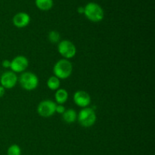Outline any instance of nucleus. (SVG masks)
Instances as JSON below:
<instances>
[{
  "label": "nucleus",
  "instance_id": "f3484780",
  "mask_svg": "<svg viewBox=\"0 0 155 155\" xmlns=\"http://www.w3.org/2000/svg\"><path fill=\"white\" fill-rule=\"evenodd\" d=\"M66 110V108L64 106V104H57L55 109V113L60 114H63L64 113V111Z\"/></svg>",
  "mask_w": 155,
  "mask_h": 155
},
{
  "label": "nucleus",
  "instance_id": "aec40b11",
  "mask_svg": "<svg viewBox=\"0 0 155 155\" xmlns=\"http://www.w3.org/2000/svg\"><path fill=\"white\" fill-rule=\"evenodd\" d=\"M77 12H78L79 14H84V7L83 6H80L77 8Z\"/></svg>",
  "mask_w": 155,
  "mask_h": 155
},
{
  "label": "nucleus",
  "instance_id": "dca6fc26",
  "mask_svg": "<svg viewBox=\"0 0 155 155\" xmlns=\"http://www.w3.org/2000/svg\"><path fill=\"white\" fill-rule=\"evenodd\" d=\"M60 33L58 32L55 31V30H52V31L49 32V33H48V40L51 43H57V42H60Z\"/></svg>",
  "mask_w": 155,
  "mask_h": 155
},
{
  "label": "nucleus",
  "instance_id": "0eeeda50",
  "mask_svg": "<svg viewBox=\"0 0 155 155\" xmlns=\"http://www.w3.org/2000/svg\"><path fill=\"white\" fill-rule=\"evenodd\" d=\"M29 66V61L25 56L18 55L11 61V71L15 74L24 73Z\"/></svg>",
  "mask_w": 155,
  "mask_h": 155
},
{
  "label": "nucleus",
  "instance_id": "9d476101",
  "mask_svg": "<svg viewBox=\"0 0 155 155\" xmlns=\"http://www.w3.org/2000/svg\"><path fill=\"white\" fill-rule=\"evenodd\" d=\"M13 24L18 28H24L29 25L30 17L26 12H19L13 17Z\"/></svg>",
  "mask_w": 155,
  "mask_h": 155
},
{
  "label": "nucleus",
  "instance_id": "f8f14e48",
  "mask_svg": "<svg viewBox=\"0 0 155 155\" xmlns=\"http://www.w3.org/2000/svg\"><path fill=\"white\" fill-rule=\"evenodd\" d=\"M62 118L64 122L68 123V124H73L77 120V113L74 109H68L62 114Z\"/></svg>",
  "mask_w": 155,
  "mask_h": 155
},
{
  "label": "nucleus",
  "instance_id": "f03ea898",
  "mask_svg": "<svg viewBox=\"0 0 155 155\" xmlns=\"http://www.w3.org/2000/svg\"><path fill=\"white\" fill-rule=\"evenodd\" d=\"M77 120L81 127L84 128H89L95 124L97 116L93 109L87 107L82 108L80 110V112L77 114Z\"/></svg>",
  "mask_w": 155,
  "mask_h": 155
},
{
  "label": "nucleus",
  "instance_id": "ddd939ff",
  "mask_svg": "<svg viewBox=\"0 0 155 155\" xmlns=\"http://www.w3.org/2000/svg\"><path fill=\"white\" fill-rule=\"evenodd\" d=\"M36 7L41 11H48L52 8L53 0H35Z\"/></svg>",
  "mask_w": 155,
  "mask_h": 155
},
{
  "label": "nucleus",
  "instance_id": "a211bd4d",
  "mask_svg": "<svg viewBox=\"0 0 155 155\" xmlns=\"http://www.w3.org/2000/svg\"><path fill=\"white\" fill-rule=\"evenodd\" d=\"M2 66L4 68H10L11 61L9 60H8V59L3 60L2 62Z\"/></svg>",
  "mask_w": 155,
  "mask_h": 155
},
{
  "label": "nucleus",
  "instance_id": "6ab92c4d",
  "mask_svg": "<svg viewBox=\"0 0 155 155\" xmlns=\"http://www.w3.org/2000/svg\"><path fill=\"white\" fill-rule=\"evenodd\" d=\"M5 93V89L0 85V98L4 96Z\"/></svg>",
  "mask_w": 155,
  "mask_h": 155
},
{
  "label": "nucleus",
  "instance_id": "39448f33",
  "mask_svg": "<svg viewBox=\"0 0 155 155\" xmlns=\"http://www.w3.org/2000/svg\"><path fill=\"white\" fill-rule=\"evenodd\" d=\"M58 51L64 59L69 60L77 54V47L68 39L60 41L58 45Z\"/></svg>",
  "mask_w": 155,
  "mask_h": 155
},
{
  "label": "nucleus",
  "instance_id": "4468645a",
  "mask_svg": "<svg viewBox=\"0 0 155 155\" xmlns=\"http://www.w3.org/2000/svg\"><path fill=\"white\" fill-rule=\"evenodd\" d=\"M61 80L55 76H51L47 80V86L50 90L56 91L60 89Z\"/></svg>",
  "mask_w": 155,
  "mask_h": 155
},
{
  "label": "nucleus",
  "instance_id": "20e7f679",
  "mask_svg": "<svg viewBox=\"0 0 155 155\" xmlns=\"http://www.w3.org/2000/svg\"><path fill=\"white\" fill-rule=\"evenodd\" d=\"M20 86L27 91L35 90L39 86V78L33 73L24 72L18 78Z\"/></svg>",
  "mask_w": 155,
  "mask_h": 155
},
{
  "label": "nucleus",
  "instance_id": "6e6552de",
  "mask_svg": "<svg viewBox=\"0 0 155 155\" xmlns=\"http://www.w3.org/2000/svg\"><path fill=\"white\" fill-rule=\"evenodd\" d=\"M18 81V76L12 71H5L0 77V84L5 89H11L15 87Z\"/></svg>",
  "mask_w": 155,
  "mask_h": 155
},
{
  "label": "nucleus",
  "instance_id": "9b49d317",
  "mask_svg": "<svg viewBox=\"0 0 155 155\" xmlns=\"http://www.w3.org/2000/svg\"><path fill=\"white\" fill-rule=\"evenodd\" d=\"M55 103L58 104H64L67 102L68 99V92L64 89H58L56 90L54 94Z\"/></svg>",
  "mask_w": 155,
  "mask_h": 155
},
{
  "label": "nucleus",
  "instance_id": "1a4fd4ad",
  "mask_svg": "<svg viewBox=\"0 0 155 155\" xmlns=\"http://www.w3.org/2000/svg\"><path fill=\"white\" fill-rule=\"evenodd\" d=\"M74 102L78 107L84 108L87 107L91 103V97L87 92L84 90H78L74 95Z\"/></svg>",
  "mask_w": 155,
  "mask_h": 155
},
{
  "label": "nucleus",
  "instance_id": "2eb2a0df",
  "mask_svg": "<svg viewBox=\"0 0 155 155\" xmlns=\"http://www.w3.org/2000/svg\"><path fill=\"white\" fill-rule=\"evenodd\" d=\"M7 155H21V149L19 145L16 144L11 145L8 148Z\"/></svg>",
  "mask_w": 155,
  "mask_h": 155
},
{
  "label": "nucleus",
  "instance_id": "f257e3e1",
  "mask_svg": "<svg viewBox=\"0 0 155 155\" xmlns=\"http://www.w3.org/2000/svg\"><path fill=\"white\" fill-rule=\"evenodd\" d=\"M73 72V64L69 60L62 58L58 60L53 67L54 76L59 80H66L69 78Z\"/></svg>",
  "mask_w": 155,
  "mask_h": 155
},
{
  "label": "nucleus",
  "instance_id": "423d86ee",
  "mask_svg": "<svg viewBox=\"0 0 155 155\" xmlns=\"http://www.w3.org/2000/svg\"><path fill=\"white\" fill-rule=\"evenodd\" d=\"M57 104L51 100H43L37 106L38 114L42 117H50L55 114Z\"/></svg>",
  "mask_w": 155,
  "mask_h": 155
},
{
  "label": "nucleus",
  "instance_id": "7ed1b4c3",
  "mask_svg": "<svg viewBox=\"0 0 155 155\" xmlns=\"http://www.w3.org/2000/svg\"><path fill=\"white\" fill-rule=\"evenodd\" d=\"M84 15L88 20L95 23L102 21L104 16L102 8L95 2H89L85 6Z\"/></svg>",
  "mask_w": 155,
  "mask_h": 155
}]
</instances>
